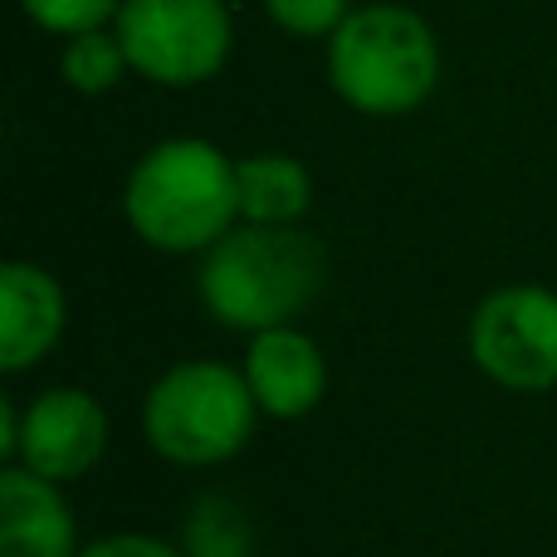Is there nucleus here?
<instances>
[{"label": "nucleus", "instance_id": "f257e3e1", "mask_svg": "<svg viewBox=\"0 0 557 557\" xmlns=\"http://www.w3.org/2000/svg\"><path fill=\"white\" fill-rule=\"evenodd\" d=\"M327 250L304 225L240 221L231 235L196 255V298L231 333L284 327L323 294Z\"/></svg>", "mask_w": 557, "mask_h": 557}, {"label": "nucleus", "instance_id": "f03ea898", "mask_svg": "<svg viewBox=\"0 0 557 557\" xmlns=\"http://www.w3.org/2000/svg\"><path fill=\"white\" fill-rule=\"evenodd\" d=\"M123 215L152 250L206 255L240 225L235 157L206 137H166L147 147L123 182Z\"/></svg>", "mask_w": 557, "mask_h": 557}, {"label": "nucleus", "instance_id": "7ed1b4c3", "mask_svg": "<svg viewBox=\"0 0 557 557\" xmlns=\"http://www.w3.org/2000/svg\"><path fill=\"white\" fill-rule=\"evenodd\" d=\"M327 84L362 117H406L441 84V39L411 5H357L327 39Z\"/></svg>", "mask_w": 557, "mask_h": 557}, {"label": "nucleus", "instance_id": "20e7f679", "mask_svg": "<svg viewBox=\"0 0 557 557\" xmlns=\"http://www.w3.org/2000/svg\"><path fill=\"white\" fill-rule=\"evenodd\" d=\"M260 406L240 367L221 357L172 362L143 396V441L182 470H211L250 445Z\"/></svg>", "mask_w": 557, "mask_h": 557}, {"label": "nucleus", "instance_id": "39448f33", "mask_svg": "<svg viewBox=\"0 0 557 557\" xmlns=\"http://www.w3.org/2000/svg\"><path fill=\"white\" fill-rule=\"evenodd\" d=\"M137 78L157 88L211 84L235 49L225 0H123L113 20Z\"/></svg>", "mask_w": 557, "mask_h": 557}, {"label": "nucleus", "instance_id": "423d86ee", "mask_svg": "<svg viewBox=\"0 0 557 557\" xmlns=\"http://www.w3.org/2000/svg\"><path fill=\"white\" fill-rule=\"evenodd\" d=\"M470 357L504 392L557 386V294L543 284H504L474 304Z\"/></svg>", "mask_w": 557, "mask_h": 557}, {"label": "nucleus", "instance_id": "0eeeda50", "mask_svg": "<svg viewBox=\"0 0 557 557\" xmlns=\"http://www.w3.org/2000/svg\"><path fill=\"white\" fill-rule=\"evenodd\" d=\"M108 411L84 386H49L20 406V445L10 465L45 474L54 484H74L103 460Z\"/></svg>", "mask_w": 557, "mask_h": 557}, {"label": "nucleus", "instance_id": "6e6552de", "mask_svg": "<svg viewBox=\"0 0 557 557\" xmlns=\"http://www.w3.org/2000/svg\"><path fill=\"white\" fill-rule=\"evenodd\" d=\"M240 372L264 421H304L327 396V357L304 327H264L245 343Z\"/></svg>", "mask_w": 557, "mask_h": 557}, {"label": "nucleus", "instance_id": "1a4fd4ad", "mask_svg": "<svg viewBox=\"0 0 557 557\" xmlns=\"http://www.w3.org/2000/svg\"><path fill=\"white\" fill-rule=\"evenodd\" d=\"M69 323V298L49 270L10 260L0 270V372H29L59 347Z\"/></svg>", "mask_w": 557, "mask_h": 557}, {"label": "nucleus", "instance_id": "9d476101", "mask_svg": "<svg viewBox=\"0 0 557 557\" xmlns=\"http://www.w3.org/2000/svg\"><path fill=\"white\" fill-rule=\"evenodd\" d=\"M78 523L64 484L5 465L0 470V557H78Z\"/></svg>", "mask_w": 557, "mask_h": 557}, {"label": "nucleus", "instance_id": "9b49d317", "mask_svg": "<svg viewBox=\"0 0 557 557\" xmlns=\"http://www.w3.org/2000/svg\"><path fill=\"white\" fill-rule=\"evenodd\" d=\"M235 182H240V221L304 225V215L313 211V172L288 152L235 157Z\"/></svg>", "mask_w": 557, "mask_h": 557}, {"label": "nucleus", "instance_id": "f8f14e48", "mask_svg": "<svg viewBox=\"0 0 557 557\" xmlns=\"http://www.w3.org/2000/svg\"><path fill=\"white\" fill-rule=\"evenodd\" d=\"M182 553L186 557H255V523L245 513V504L225 499V494H201L186 509Z\"/></svg>", "mask_w": 557, "mask_h": 557}, {"label": "nucleus", "instance_id": "ddd939ff", "mask_svg": "<svg viewBox=\"0 0 557 557\" xmlns=\"http://www.w3.org/2000/svg\"><path fill=\"white\" fill-rule=\"evenodd\" d=\"M59 74H64V84L74 88V94L98 98V94H113V88L133 74V64H127V49H123V39H117V29L103 25V29H84V35L64 39Z\"/></svg>", "mask_w": 557, "mask_h": 557}, {"label": "nucleus", "instance_id": "4468645a", "mask_svg": "<svg viewBox=\"0 0 557 557\" xmlns=\"http://www.w3.org/2000/svg\"><path fill=\"white\" fill-rule=\"evenodd\" d=\"M25 20L45 35H59V39H74L84 29H103L117 20L123 0H20Z\"/></svg>", "mask_w": 557, "mask_h": 557}, {"label": "nucleus", "instance_id": "2eb2a0df", "mask_svg": "<svg viewBox=\"0 0 557 557\" xmlns=\"http://www.w3.org/2000/svg\"><path fill=\"white\" fill-rule=\"evenodd\" d=\"M352 0H264V15L294 39H333V29L352 15Z\"/></svg>", "mask_w": 557, "mask_h": 557}, {"label": "nucleus", "instance_id": "dca6fc26", "mask_svg": "<svg viewBox=\"0 0 557 557\" xmlns=\"http://www.w3.org/2000/svg\"><path fill=\"white\" fill-rule=\"evenodd\" d=\"M78 557H186L182 543L152 539V533H108V539L84 543Z\"/></svg>", "mask_w": 557, "mask_h": 557}]
</instances>
